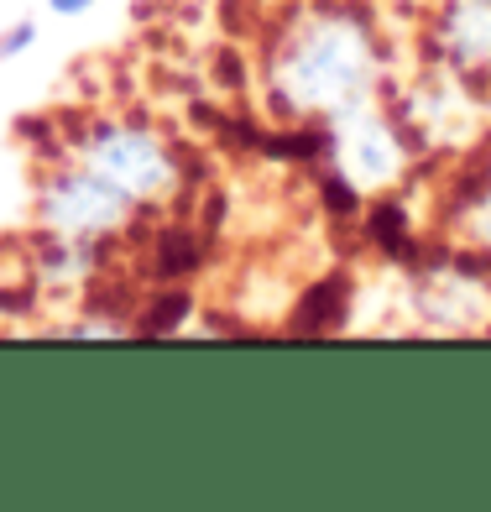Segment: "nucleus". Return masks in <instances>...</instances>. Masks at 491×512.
<instances>
[{"label": "nucleus", "instance_id": "f03ea898", "mask_svg": "<svg viewBox=\"0 0 491 512\" xmlns=\"http://www.w3.org/2000/svg\"><path fill=\"white\" fill-rule=\"evenodd\" d=\"M79 162L95 168L100 178H110L115 189L136 204H162V199H173L178 183H183L173 147L162 142L157 131L126 126V121H105V126L89 131L79 142Z\"/></svg>", "mask_w": 491, "mask_h": 512}, {"label": "nucleus", "instance_id": "39448f33", "mask_svg": "<svg viewBox=\"0 0 491 512\" xmlns=\"http://www.w3.org/2000/svg\"><path fill=\"white\" fill-rule=\"evenodd\" d=\"M418 309L429 314L434 330H476V324H486V314H491V288L481 283V277H471V272L444 267V272H434L424 283Z\"/></svg>", "mask_w": 491, "mask_h": 512}, {"label": "nucleus", "instance_id": "20e7f679", "mask_svg": "<svg viewBox=\"0 0 491 512\" xmlns=\"http://www.w3.org/2000/svg\"><path fill=\"white\" fill-rule=\"evenodd\" d=\"M330 157H335V173L361 194L392 189V183L408 173L403 126H397L392 115H382L371 100L330 115Z\"/></svg>", "mask_w": 491, "mask_h": 512}, {"label": "nucleus", "instance_id": "423d86ee", "mask_svg": "<svg viewBox=\"0 0 491 512\" xmlns=\"http://www.w3.org/2000/svg\"><path fill=\"white\" fill-rule=\"evenodd\" d=\"M439 53L460 74H486L491 68V0H450L439 11Z\"/></svg>", "mask_w": 491, "mask_h": 512}, {"label": "nucleus", "instance_id": "6e6552de", "mask_svg": "<svg viewBox=\"0 0 491 512\" xmlns=\"http://www.w3.org/2000/svg\"><path fill=\"white\" fill-rule=\"evenodd\" d=\"M465 236H471L481 251H491V194L465 209Z\"/></svg>", "mask_w": 491, "mask_h": 512}, {"label": "nucleus", "instance_id": "f257e3e1", "mask_svg": "<svg viewBox=\"0 0 491 512\" xmlns=\"http://www.w3.org/2000/svg\"><path fill=\"white\" fill-rule=\"evenodd\" d=\"M371 84H377V42L350 11H319L298 21L272 63L277 100L324 121L371 100Z\"/></svg>", "mask_w": 491, "mask_h": 512}, {"label": "nucleus", "instance_id": "7ed1b4c3", "mask_svg": "<svg viewBox=\"0 0 491 512\" xmlns=\"http://www.w3.org/2000/svg\"><path fill=\"white\" fill-rule=\"evenodd\" d=\"M136 215V199H126L110 178H100L95 168H63L42 183L37 194V220L63 241H84V246H100L105 236L126 230Z\"/></svg>", "mask_w": 491, "mask_h": 512}, {"label": "nucleus", "instance_id": "0eeeda50", "mask_svg": "<svg viewBox=\"0 0 491 512\" xmlns=\"http://www.w3.org/2000/svg\"><path fill=\"white\" fill-rule=\"evenodd\" d=\"M37 42V21L32 16H21V21H11L6 32H0V63H11V58H21Z\"/></svg>", "mask_w": 491, "mask_h": 512}, {"label": "nucleus", "instance_id": "1a4fd4ad", "mask_svg": "<svg viewBox=\"0 0 491 512\" xmlns=\"http://www.w3.org/2000/svg\"><path fill=\"white\" fill-rule=\"evenodd\" d=\"M95 0H48V11H58V16H84Z\"/></svg>", "mask_w": 491, "mask_h": 512}]
</instances>
